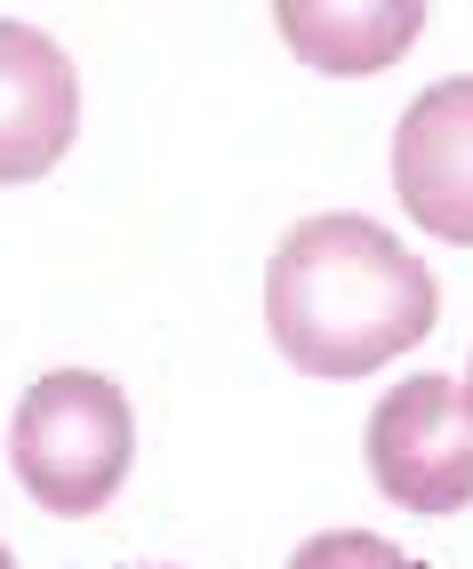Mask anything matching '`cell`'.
I'll list each match as a JSON object with an SVG mask.
<instances>
[{
	"label": "cell",
	"mask_w": 473,
	"mask_h": 569,
	"mask_svg": "<svg viewBox=\"0 0 473 569\" xmlns=\"http://www.w3.org/2000/svg\"><path fill=\"white\" fill-rule=\"evenodd\" d=\"M393 193L433 241L473 249V72L433 81L393 129Z\"/></svg>",
	"instance_id": "277c9868"
},
{
	"label": "cell",
	"mask_w": 473,
	"mask_h": 569,
	"mask_svg": "<svg viewBox=\"0 0 473 569\" xmlns=\"http://www.w3.org/2000/svg\"><path fill=\"white\" fill-rule=\"evenodd\" d=\"M81 72L41 24L0 17V184H32L72 153Z\"/></svg>",
	"instance_id": "5b68a950"
},
{
	"label": "cell",
	"mask_w": 473,
	"mask_h": 569,
	"mask_svg": "<svg viewBox=\"0 0 473 569\" xmlns=\"http://www.w3.org/2000/svg\"><path fill=\"white\" fill-rule=\"evenodd\" d=\"M289 569H417L402 546L369 538V529H322V538H305L289 553Z\"/></svg>",
	"instance_id": "52a82bcc"
},
{
	"label": "cell",
	"mask_w": 473,
	"mask_h": 569,
	"mask_svg": "<svg viewBox=\"0 0 473 569\" xmlns=\"http://www.w3.org/2000/svg\"><path fill=\"white\" fill-rule=\"evenodd\" d=\"M282 41L313 64V72H377L402 49H417L425 9L417 0H377V9H337V0H282L273 9Z\"/></svg>",
	"instance_id": "8992f818"
},
{
	"label": "cell",
	"mask_w": 473,
	"mask_h": 569,
	"mask_svg": "<svg viewBox=\"0 0 473 569\" xmlns=\"http://www.w3.org/2000/svg\"><path fill=\"white\" fill-rule=\"evenodd\" d=\"M442 289L369 217H305L265 264V329L305 377H369L433 337Z\"/></svg>",
	"instance_id": "6da1fadb"
},
{
	"label": "cell",
	"mask_w": 473,
	"mask_h": 569,
	"mask_svg": "<svg viewBox=\"0 0 473 569\" xmlns=\"http://www.w3.org/2000/svg\"><path fill=\"white\" fill-rule=\"evenodd\" d=\"M465 409H473V369H465Z\"/></svg>",
	"instance_id": "ba28073f"
},
{
	"label": "cell",
	"mask_w": 473,
	"mask_h": 569,
	"mask_svg": "<svg viewBox=\"0 0 473 569\" xmlns=\"http://www.w3.org/2000/svg\"><path fill=\"white\" fill-rule=\"evenodd\" d=\"M9 458H17V481L32 489V506L81 521V513L112 506V489L129 481L137 417H129V401H121L112 377L49 369L41 386L24 393L17 426H9Z\"/></svg>",
	"instance_id": "7a4b0ae2"
},
{
	"label": "cell",
	"mask_w": 473,
	"mask_h": 569,
	"mask_svg": "<svg viewBox=\"0 0 473 569\" xmlns=\"http://www.w3.org/2000/svg\"><path fill=\"white\" fill-rule=\"evenodd\" d=\"M369 481L410 513L473 506V409L450 377H410L369 409Z\"/></svg>",
	"instance_id": "3957f363"
},
{
	"label": "cell",
	"mask_w": 473,
	"mask_h": 569,
	"mask_svg": "<svg viewBox=\"0 0 473 569\" xmlns=\"http://www.w3.org/2000/svg\"><path fill=\"white\" fill-rule=\"evenodd\" d=\"M0 569H17V561H9V546H0Z\"/></svg>",
	"instance_id": "9c48e42d"
}]
</instances>
